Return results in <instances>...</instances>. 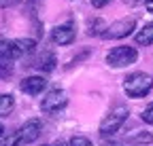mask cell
<instances>
[{
    "label": "cell",
    "instance_id": "cell-1",
    "mask_svg": "<svg viewBox=\"0 0 153 146\" xmlns=\"http://www.w3.org/2000/svg\"><path fill=\"white\" fill-rule=\"evenodd\" d=\"M36 49L34 38H17V40H0V59L15 62L19 57L28 55Z\"/></svg>",
    "mask_w": 153,
    "mask_h": 146
},
{
    "label": "cell",
    "instance_id": "cell-2",
    "mask_svg": "<svg viewBox=\"0 0 153 146\" xmlns=\"http://www.w3.org/2000/svg\"><path fill=\"white\" fill-rule=\"evenodd\" d=\"M153 89V76L147 72H132L123 81V91L128 98H145Z\"/></svg>",
    "mask_w": 153,
    "mask_h": 146
},
{
    "label": "cell",
    "instance_id": "cell-3",
    "mask_svg": "<svg viewBox=\"0 0 153 146\" xmlns=\"http://www.w3.org/2000/svg\"><path fill=\"white\" fill-rule=\"evenodd\" d=\"M128 114H130L128 106H123V104L115 106L113 110L102 119V123H100V134H102V136H113V134H117V131L121 129V125L126 123Z\"/></svg>",
    "mask_w": 153,
    "mask_h": 146
},
{
    "label": "cell",
    "instance_id": "cell-4",
    "mask_svg": "<svg viewBox=\"0 0 153 146\" xmlns=\"http://www.w3.org/2000/svg\"><path fill=\"white\" fill-rule=\"evenodd\" d=\"M136 59H138V51L134 47H128V45L115 47L106 53V64L111 68H126V66L134 64Z\"/></svg>",
    "mask_w": 153,
    "mask_h": 146
},
{
    "label": "cell",
    "instance_id": "cell-5",
    "mask_svg": "<svg viewBox=\"0 0 153 146\" xmlns=\"http://www.w3.org/2000/svg\"><path fill=\"white\" fill-rule=\"evenodd\" d=\"M66 104H68L66 91H62V89H51L49 93L43 98V102H41V110L47 112V114H55V112H60L62 108H66Z\"/></svg>",
    "mask_w": 153,
    "mask_h": 146
},
{
    "label": "cell",
    "instance_id": "cell-6",
    "mask_svg": "<svg viewBox=\"0 0 153 146\" xmlns=\"http://www.w3.org/2000/svg\"><path fill=\"white\" fill-rule=\"evenodd\" d=\"M136 28V19L134 17H126L121 21H115L113 26H108L102 34V38L106 40H115V38H126V36L132 34V30Z\"/></svg>",
    "mask_w": 153,
    "mask_h": 146
},
{
    "label": "cell",
    "instance_id": "cell-7",
    "mask_svg": "<svg viewBox=\"0 0 153 146\" xmlns=\"http://www.w3.org/2000/svg\"><path fill=\"white\" fill-rule=\"evenodd\" d=\"M41 129H43V123L38 121V119H30V121H26V123L17 129L19 144H30V142H34L38 136H41Z\"/></svg>",
    "mask_w": 153,
    "mask_h": 146
},
{
    "label": "cell",
    "instance_id": "cell-8",
    "mask_svg": "<svg viewBox=\"0 0 153 146\" xmlns=\"http://www.w3.org/2000/svg\"><path fill=\"white\" fill-rule=\"evenodd\" d=\"M74 36H76V30H74V26L68 21V23H62V26H55V28H53L51 40H53L55 45L66 47V45H70V43L74 40Z\"/></svg>",
    "mask_w": 153,
    "mask_h": 146
},
{
    "label": "cell",
    "instance_id": "cell-9",
    "mask_svg": "<svg viewBox=\"0 0 153 146\" xmlns=\"http://www.w3.org/2000/svg\"><path fill=\"white\" fill-rule=\"evenodd\" d=\"M45 87H47L45 76H26L22 83H19V89H22L24 93H28V95H38V93H43Z\"/></svg>",
    "mask_w": 153,
    "mask_h": 146
},
{
    "label": "cell",
    "instance_id": "cell-10",
    "mask_svg": "<svg viewBox=\"0 0 153 146\" xmlns=\"http://www.w3.org/2000/svg\"><path fill=\"white\" fill-rule=\"evenodd\" d=\"M55 53L53 51H43L41 55H38L36 59H34V68H38V70H43V72H53V68H55Z\"/></svg>",
    "mask_w": 153,
    "mask_h": 146
},
{
    "label": "cell",
    "instance_id": "cell-11",
    "mask_svg": "<svg viewBox=\"0 0 153 146\" xmlns=\"http://www.w3.org/2000/svg\"><path fill=\"white\" fill-rule=\"evenodd\" d=\"M134 40H136V45H140V47L153 45V23H147L143 30H138L136 36H134Z\"/></svg>",
    "mask_w": 153,
    "mask_h": 146
},
{
    "label": "cell",
    "instance_id": "cell-12",
    "mask_svg": "<svg viewBox=\"0 0 153 146\" xmlns=\"http://www.w3.org/2000/svg\"><path fill=\"white\" fill-rule=\"evenodd\" d=\"M13 106H15L13 95H9V93H0V114L11 112V110H13Z\"/></svg>",
    "mask_w": 153,
    "mask_h": 146
},
{
    "label": "cell",
    "instance_id": "cell-13",
    "mask_svg": "<svg viewBox=\"0 0 153 146\" xmlns=\"http://www.w3.org/2000/svg\"><path fill=\"white\" fill-rule=\"evenodd\" d=\"M87 32L91 34V36H96V34H104V21L102 19H98V17H96V19H91L89 21V26H87Z\"/></svg>",
    "mask_w": 153,
    "mask_h": 146
},
{
    "label": "cell",
    "instance_id": "cell-14",
    "mask_svg": "<svg viewBox=\"0 0 153 146\" xmlns=\"http://www.w3.org/2000/svg\"><path fill=\"white\" fill-rule=\"evenodd\" d=\"M11 76H13V62L0 59V79L7 81V79H11Z\"/></svg>",
    "mask_w": 153,
    "mask_h": 146
},
{
    "label": "cell",
    "instance_id": "cell-15",
    "mask_svg": "<svg viewBox=\"0 0 153 146\" xmlns=\"http://www.w3.org/2000/svg\"><path fill=\"white\" fill-rule=\"evenodd\" d=\"M149 142H153V136L151 134H136V136H130L128 138V144H149Z\"/></svg>",
    "mask_w": 153,
    "mask_h": 146
},
{
    "label": "cell",
    "instance_id": "cell-16",
    "mask_svg": "<svg viewBox=\"0 0 153 146\" xmlns=\"http://www.w3.org/2000/svg\"><path fill=\"white\" fill-rule=\"evenodd\" d=\"M68 146H94V142L85 136H74V138H70Z\"/></svg>",
    "mask_w": 153,
    "mask_h": 146
},
{
    "label": "cell",
    "instance_id": "cell-17",
    "mask_svg": "<svg viewBox=\"0 0 153 146\" xmlns=\"http://www.w3.org/2000/svg\"><path fill=\"white\" fill-rule=\"evenodd\" d=\"M140 119L145 121V123H149V125H153V102L143 110V114H140Z\"/></svg>",
    "mask_w": 153,
    "mask_h": 146
},
{
    "label": "cell",
    "instance_id": "cell-18",
    "mask_svg": "<svg viewBox=\"0 0 153 146\" xmlns=\"http://www.w3.org/2000/svg\"><path fill=\"white\" fill-rule=\"evenodd\" d=\"M22 0H0V9H9V7H15L19 4Z\"/></svg>",
    "mask_w": 153,
    "mask_h": 146
},
{
    "label": "cell",
    "instance_id": "cell-19",
    "mask_svg": "<svg viewBox=\"0 0 153 146\" xmlns=\"http://www.w3.org/2000/svg\"><path fill=\"white\" fill-rule=\"evenodd\" d=\"M108 2H111V0H91V4H94L96 9H104Z\"/></svg>",
    "mask_w": 153,
    "mask_h": 146
},
{
    "label": "cell",
    "instance_id": "cell-20",
    "mask_svg": "<svg viewBox=\"0 0 153 146\" xmlns=\"http://www.w3.org/2000/svg\"><path fill=\"white\" fill-rule=\"evenodd\" d=\"M126 4H132V7H136V4H147L149 0H123Z\"/></svg>",
    "mask_w": 153,
    "mask_h": 146
},
{
    "label": "cell",
    "instance_id": "cell-21",
    "mask_svg": "<svg viewBox=\"0 0 153 146\" xmlns=\"http://www.w3.org/2000/svg\"><path fill=\"white\" fill-rule=\"evenodd\" d=\"M147 9H149V13H153V0H149V2H147Z\"/></svg>",
    "mask_w": 153,
    "mask_h": 146
},
{
    "label": "cell",
    "instance_id": "cell-22",
    "mask_svg": "<svg viewBox=\"0 0 153 146\" xmlns=\"http://www.w3.org/2000/svg\"><path fill=\"white\" fill-rule=\"evenodd\" d=\"M4 136V125H2V121H0V138Z\"/></svg>",
    "mask_w": 153,
    "mask_h": 146
},
{
    "label": "cell",
    "instance_id": "cell-23",
    "mask_svg": "<svg viewBox=\"0 0 153 146\" xmlns=\"http://www.w3.org/2000/svg\"><path fill=\"white\" fill-rule=\"evenodd\" d=\"M43 146H49V144H43Z\"/></svg>",
    "mask_w": 153,
    "mask_h": 146
}]
</instances>
